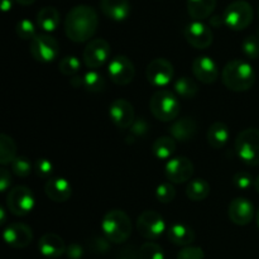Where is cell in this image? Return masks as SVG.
Masks as SVG:
<instances>
[{
    "instance_id": "277c9868",
    "label": "cell",
    "mask_w": 259,
    "mask_h": 259,
    "mask_svg": "<svg viewBox=\"0 0 259 259\" xmlns=\"http://www.w3.org/2000/svg\"><path fill=\"white\" fill-rule=\"evenodd\" d=\"M149 109L156 119L161 121H172L179 116L180 101L172 91L158 90L152 95Z\"/></svg>"
},
{
    "instance_id": "681fc988",
    "label": "cell",
    "mask_w": 259,
    "mask_h": 259,
    "mask_svg": "<svg viewBox=\"0 0 259 259\" xmlns=\"http://www.w3.org/2000/svg\"><path fill=\"white\" fill-rule=\"evenodd\" d=\"M0 215H2V219H0V224L3 225L5 223V210L3 209V207L0 209Z\"/></svg>"
},
{
    "instance_id": "2e32d148",
    "label": "cell",
    "mask_w": 259,
    "mask_h": 259,
    "mask_svg": "<svg viewBox=\"0 0 259 259\" xmlns=\"http://www.w3.org/2000/svg\"><path fill=\"white\" fill-rule=\"evenodd\" d=\"M228 215H229V219L233 224L244 227V225L252 223L255 215V210L249 200L244 199V197H237L230 202Z\"/></svg>"
},
{
    "instance_id": "83f0119b",
    "label": "cell",
    "mask_w": 259,
    "mask_h": 259,
    "mask_svg": "<svg viewBox=\"0 0 259 259\" xmlns=\"http://www.w3.org/2000/svg\"><path fill=\"white\" fill-rule=\"evenodd\" d=\"M17 157V144L14 139L3 133L0 136V163L3 167L12 164Z\"/></svg>"
},
{
    "instance_id": "e575fe53",
    "label": "cell",
    "mask_w": 259,
    "mask_h": 259,
    "mask_svg": "<svg viewBox=\"0 0 259 259\" xmlns=\"http://www.w3.org/2000/svg\"><path fill=\"white\" fill-rule=\"evenodd\" d=\"M15 32L20 39L32 40L35 37V25L32 20L22 19L15 25Z\"/></svg>"
},
{
    "instance_id": "f907efd6",
    "label": "cell",
    "mask_w": 259,
    "mask_h": 259,
    "mask_svg": "<svg viewBox=\"0 0 259 259\" xmlns=\"http://www.w3.org/2000/svg\"><path fill=\"white\" fill-rule=\"evenodd\" d=\"M254 187H255V190H257V192L259 194V176L254 180Z\"/></svg>"
},
{
    "instance_id": "4316f807",
    "label": "cell",
    "mask_w": 259,
    "mask_h": 259,
    "mask_svg": "<svg viewBox=\"0 0 259 259\" xmlns=\"http://www.w3.org/2000/svg\"><path fill=\"white\" fill-rule=\"evenodd\" d=\"M176 152V141L172 137H159L152 144V153L161 161L168 159Z\"/></svg>"
},
{
    "instance_id": "d590c367",
    "label": "cell",
    "mask_w": 259,
    "mask_h": 259,
    "mask_svg": "<svg viewBox=\"0 0 259 259\" xmlns=\"http://www.w3.org/2000/svg\"><path fill=\"white\" fill-rule=\"evenodd\" d=\"M242 51L245 57L249 60H257L259 57V37L257 35H248L242 43Z\"/></svg>"
},
{
    "instance_id": "bcb514c9",
    "label": "cell",
    "mask_w": 259,
    "mask_h": 259,
    "mask_svg": "<svg viewBox=\"0 0 259 259\" xmlns=\"http://www.w3.org/2000/svg\"><path fill=\"white\" fill-rule=\"evenodd\" d=\"M210 24H211L212 27L219 28L220 25L224 24V17H223V15H219V14L212 15V17L210 18Z\"/></svg>"
},
{
    "instance_id": "f1b7e54d",
    "label": "cell",
    "mask_w": 259,
    "mask_h": 259,
    "mask_svg": "<svg viewBox=\"0 0 259 259\" xmlns=\"http://www.w3.org/2000/svg\"><path fill=\"white\" fill-rule=\"evenodd\" d=\"M210 194V185L202 179H195L186 186V196L191 201H202Z\"/></svg>"
},
{
    "instance_id": "60d3db41",
    "label": "cell",
    "mask_w": 259,
    "mask_h": 259,
    "mask_svg": "<svg viewBox=\"0 0 259 259\" xmlns=\"http://www.w3.org/2000/svg\"><path fill=\"white\" fill-rule=\"evenodd\" d=\"M204 250L200 247H184L177 254V259H204Z\"/></svg>"
},
{
    "instance_id": "f546056e",
    "label": "cell",
    "mask_w": 259,
    "mask_h": 259,
    "mask_svg": "<svg viewBox=\"0 0 259 259\" xmlns=\"http://www.w3.org/2000/svg\"><path fill=\"white\" fill-rule=\"evenodd\" d=\"M175 93L184 99H191L196 96L199 93V86L192 78L190 77H180L174 83Z\"/></svg>"
},
{
    "instance_id": "8fae6325",
    "label": "cell",
    "mask_w": 259,
    "mask_h": 259,
    "mask_svg": "<svg viewBox=\"0 0 259 259\" xmlns=\"http://www.w3.org/2000/svg\"><path fill=\"white\" fill-rule=\"evenodd\" d=\"M108 72L114 83L119 86H125L133 81L136 67L126 56H116L109 63Z\"/></svg>"
},
{
    "instance_id": "3957f363",
    "label": "cell",
    "mask_w": 259,
    "mask_h": 259,
    "mask_svg": "<svg viewBox=\"0 0 259 259\" xmlns=\"http://www.w3.org/2000/svg\"><path fill=\"white\" fill-rule=\"evenodd\" d=\"M101 230L109 242L121 244L126 242L132 234L131 218L123 210H110L101 220Z\"/></svg>"
},
{
    "instance_id": "484cf974",
    "label": "cell",
    "mask_w": 259,
    "mask_h": 259,
    "mask_svg": "<svg viewBox=\"0 0 259 259\" xmlns=\"http://www.w3.org/2000/svg\"><path fill=\"white\" fill-rule=\"evenodd\" d=\"M207 142L215 149H220L228 143L230 138L229 128L223 121H215L207 131Z\"/></svg>"
},
{
    "instance_id": "836d02e7",
    "label": "cell",
    "mask_w": 259,
    "mask_h": 259,
    "mask_svg": "<svg viewBox=\"0 0 259 259\" xmlns=\"http://www.w3.org/2000/svg\"><path fill=\"white\" fill-rule=\"evenodd\" d=\"M12 172L18 177H27L32 172V163L30 159L25 156H18L10 164Z\"/></svg>"
},
{
    "instance_id": "e0dca14e",
    "label": "cell",
    "mask_w": 259,
    "mask_h": 259,
    "mask_svg": "<svg viewBox=\"0 0 259 259\" xmlns=\"http://www.w3.org/2000/svg\"><path fill=\"white\" fill-rule=\"evenodd\" d=\"M5 243L15 249H22V248L28 247L33 240V233L29 227L22 223H14L10 224L7 229L4 230Z\"/></svg>"
},
{
    "instance_id": "5bb4252c",
    "label": "cell",
    "mask_w": 259,
    "mask_h": 259,
    "mask_svg": "<svg viewBox=\"0 0 259 259\" xmlns=\"http://www.w3.org/2000/svg\"><path fill=\"white\" fill-rule=\"evenodd\" d=\"M164 175L172 184H184L194 175V164L186 157H175L167 162Z\"/></svg>"
},
{
    "instance_id": "9c48e42d",
    "label": "cell",
    "mask_w": 259,
    "mask_h": 259,
    "mask_svg": "<svg viewBox=\"0 0 259 259\" xmlns=\"http://www.w3.org/2000/svg\"><path fill=\"white\" fill-rule=\"evenodd\" d=\"M137 229L139 234L148 240L158 239L166 230L164 219L153 210H147L139 215L137 220Z\"/></svg>"
},
{
    "instance_id": "f5cc1de1",
    "label": "cell",
    "mask_w": 259,
    "mask_h": 259,
    "mask_svg": "<svg viewBox=\"0 0 259 259\" xmlns=\"http://www.w3.org/2000/svg\"><path fill=\"white\" fill-rule=\"evenodd\" d=\"M258 14H259V10H258Z\"/></svg>"
},
{
    "instance_id": "30bf717a",
    "label": "cell",
    "mask_w": 259,
    "mask_h": 259,
    "mask_svg": "<svg viewBox=\"0 0 259 259\" xmlns=\"http://www.w3.org/2000/svg\"><path fill=\"white\" fill-rule=\"evenodd\" d=\"M111 53L110 45L103 38L93 39L88 43L82 53V60L86 67L95 70L101 67L109 60Z\"/></svg>"
},
{
    "instance_id": "6da1fadb",
    "label": "cell",
    "mask_w": 259,
    "mask_h": 259,
    "mask_svg": "<svg viewBox=\"0 0 259 259\" xmlns=\"http://www.w3.org/2000/svg\"><path fill=\"white\" fill-rule=\"evenodd\" d=\"M99 17L90 5H76L67 13L65 19V33L75 43L86 42L96 33Z\"/></svg>"
},
{
    "instance_id": "ffe728a7",
    "label": "cell",
    "mask_w": 259,
    "mask_h": 259,
    "mask_svg": "<svg viewBox=\"0 0 259 259\" xmlns=\"http://www.w3.org/2000/svg\"><path fill=\"white\" fill-rule=\"evenodd\" d=\"M103 14L114 22H123L131 15L132 5L129 0H100Z\"/></svg>"
},
{
    "instance_id": "9a60e30c",
    "label": "cell",
    "mask_w": 259,
    "mask_h": 259,
    "mask_svg": "<svg viewBox=\"0 0 259 259\" xmlns=\"http://www.w3.org/2000/svg\"><path fill=\"white\" fill-rule=\"evenodd\" d=\"M109 115L119 129H128L136 121L134 108L125 99H116L110 104Z\"/></svg>"
},
{
    "instance_id": "ee69618b",
    "label": "cell",
    "mask_w": 259,
    "mask_h": 259,
    "mask_svg": "<svg viewBox=\"0 0 259 259\" xmlns=\"http://www.w3.org/2000/svg\"><path fill=\"white\" fill-rule=\"evenodd\" d=\"M116 259H139V250L134 247H126L119 250Z\"/></svg>"
},
{
    "instance_id": "7bdbcfd3",
    "label": "cell",
    "mask_w": 259,
    "mask_h": 259,
    "mask_svg": "<svg viewBox=\"0 0 259 259\" xmlns=\"http://www.w3.org/2000/svg\"><path fill=\"white\" fill-rule=\"evenodd\" d=\"M10 185H12V175L7 168L3 167L0 169V191L5 192L9 189Z\"/></svg>"
},
{
    "instance_id": "ba28073f",
    "label": "cell",
    "mask_w": 259,
    "mask_h": 259,
    "mask_svg": "<svg viewBox=\"0 0 259 259\" xmlns=\"http://www.w3.org/2000/svg\"><path fill=\"white\" fill-rule=\"evenodd\" d=\"M30 55L38 62L48 63L57 58L60 53L58 42L50 34H37L30 40Z\"/></svg>"
},
{
    "instance_id": "4fadbf2b",
    "label": "cell",
    "mask_w": 259,
    "mask_h": 259,
    "mask_svg": "<svg viewBox=\"0 0 259 259\" xmlns=\"http://www.w3.org/2000/svg\"><path fill=\"white\" fill-rule=\"evenodd\" d=\"M146 77L149 83L158 88L168 85L174 78V66L166 58H156L147 66Z\"/></svg>"
},
{
    "instance_id": "8992f818",
    "label": "cell",
    "mask_w": 259,
    "mask_h": 259,
    "mask_svg": "<svg viewBox=\"0 0 259 259\" xmlns=\"http://www.w3.org/2000/svg\"><path fill=\"white\" fill-rule=\"evenodd\" d=\"M253 8L245 0H235L225 9L224 24L232 30H243L250 25L253 20Z\"/></svg>"
},
{
    "instance_id": "d6a6232c",
    "label": "cell",
    "mask_w": 259,
    "mask_h": 259,
    "mask_svg": "<svg viewBox=\"0 0 259 259\" xmlns=\"http://www.w3.org/2000/svg\"><path fill=\"white\" fill-rule=\"evenodd\" d=\"M139 259H164L163 249L157 243L147 242L139 248Z\"/></svg>"
},
{
    "instance_id": "d6986e66",
    "label": "cell",
    "mask_w": 259,
    "mask_h": 259,
    "mask_svg": "<svg viewBox=\"0 0 259 259\" xmlns=\"http://www.w3.org/2000/svg\"><path fill=\"white\" fill-rule=\"evenodd\" d=\"M38 249L40 254L47 258H58L63 255L67 250L66 243L60 235L55 233H47L42 235V238L38 242Z\"/></svg>"
},
{
    "instance_id": "f35d334b",
    "label": "cell",
    "mask_w": 259,
    "mask_h": 259,
    "mask_svg": "<svg viewBox=\"0 0 259 259\" xmlns=\"http://www.w3.org/2000/svg\"><path fill=\"white\" fill-rule=\"evenodd\" d=\"M34 171L37 176L43 177V179H51L53 174V164L50 159L39 158L34 163Z\"/></svg>"
},
{
    "instance_id": "d4e9b609",
    "label": "cell",
    "mask_w": 259,
    "mask_h": 259,
    "mask_svg": "<svg viewBox=\"0 0 259 259\" xmlns=\"http://www.w3.org/2000/svg\"><path fill=\"white\" fill-rule=\"evenodd\" d=\"M60 13L53 7H45L38 12L37 24L46 33L55 32L60 25Z\"/></svg>"
},
{
    "instance_id": "8d00e7d4",
    "label": "cell",
    "mask_w": 259,
    "mask_h": 259,
    "mask_svg": "<svg viewBox=\"0 0 259 259\" xmlns=\"http://www.w3.org/2000/svg\"><path fill=\"white\" fill-rule=\"evenodd\" d=\"M156 197L162 204H169L176 197V189L169 182H163L156 189Z\"/></svg>"
},
{
    "instance_id": "74e56055",
    "label": "cell",
    "mask_w": 259,
    "mask_h": 259,
    "mask_svg": "<svg viewBox=\"0 0 259 259\" xmlns=\"http://www.w3.org/2000/svg\"><path fill=\"white\" fill-rule=\"evenodd\" d=\"M233 185H234L238 190L245 191V190H249L250 187L254 185V179H253L252 175L248 174V172L240 171L237 172V174L233 176Z\"/></svg>"
},
{
    "instance_id": "44dd1931",
    "label": "cell",
    "mask_w": 259,
    "mask_h": 259,
    "mask_svg": "<svg viewBox=\"0 0 259 259\" xmlns=\"http://www.w3.org/2000/svg\"><path fill=\"white\" fill-rule=\"evenodd\" d=\"M45 192L55 202H65L72 195V186L66 179L53 177L50 179L45 185Z\"/></svg>"
},
{
    "instance_id": "f6af8a7d",
    "label": "cell",
    "mask_w": 259,
    "mask_h": 259,
    "mask_svg": "<svg viewBox=\"0 0 259 259\" xmlns=\"http://www.w3.org/2000/svg\"><path fill=\"white\" fill-rule=\"evenodd\" d=\"M66 254H67V257L70 259H80V258H82V255H83V249L80 244H76V243H73V244L68 245L67 247Z\"/></svg>"
},
{
    "instance_id": "7c38bea8",
    "label": "cell",
    "mask_w": 259,
    "mask_h": 259,
    "mask_svg": "<svg viewBox=\"0 0 259 259\" xmlns=\"http://www.w3.org/2000/svg\"><path fill=\"white\" fill-rule=\"evenodd\" d=\"M184 35L189 45L196 50H206L214 40L211 29L206 24L197 20L189 23L184 28Z\"/></svg>"
},
{
    "instance_id": "7a4b0ae2",
    "label": "cell",
    "mask_w": 259,
    "mask_h": 259,
    "mask_svg": "<svg viewBox=\"0 0 259 259\" xmlns=\"http://www.w3.org/2000/svg\"><path fill=\"white\" fill-rule=\"evenodd\" d=\"M255 82V72L249 62L233 60L223 70V83L234 93L248 91Z\"/></svg>"
},
{
    "instance_id": "7dc6e473",
    "label": "cell",
    "mask_w": 259,
    "mask_h": 259,
    "mask_svg": "<svg viewBox=\"0 0 259 259\" xmlns=\"http://www.w3.org/2000/svg\"><path fill=\"white\" fill-rule=\"evenodd\" d=\"M0 7L3 12H9L13 7V0H0Z\"/></svg>"
},
{
    "instance_id": "ab89813d",
    "label": "cell",
    "mask_w": 259,
    "mask_h": 259,
    "mask_svg": "<svg viewBox=\"0 0 259 259\" xmlns=\"http://www.w3.org/2000/svg\"><path fill=\"white\" fill-rule=\"evenodd\" d=\"M89 248L96 254H105L110 249V242L106 238L94 237L89 240Z\"/></svg>"
},
{
    "instance_id": "b9f144b4",
    "label": "cell",
    "mask_w": 259,
    "mask_h": 259,
    "mask_svg": "<svg viewBox=\"0 0 259 259\" xmlns=\"http://www.w3.org/2000/svg\"><path fill=\"white\" fill-rule=\"evenodd\" d=\"M148 132V124L144 119H137L131 126V134L134 137H144Z\"/></svg>"
},
{
    "instance_id": "c3c4849f",
    "label": "cell",
    "mask_w": 259,
    "mask_h": 259,
    "mask_svg": "<svg viewBox=\"0 0 259 259\" xmlns=\"http://www.w3.org/2000/svg\"><path fill=\"white\" fill-rule=\"evenodd\" d=\"M15 2H17L18 4L24 5V7H27V5H32L33 3L35 2V0H15Z\"/></svg>"
},
{
    "instance_id": "52a82bcc",
    "label": "cell",
    "mask_w": 259,
    "mask_h": 259,
    "mask_svg": "<svg viewBox=\"0 0 259 259\" xmlns=\"http://www.w3.org/2000/svg\"><path fill=\"white\" fill-rule=\"evenodd\" d=\"M34 195L27 186H17L7 195V207L15 217H25L34 207Z\"/></svg>"
},
{
    "instance_id": "cb8c5ba5",
    "label": "cell",
    "mask_w": 259,
    "mask_h": 259,
    "mask_svg": "<svg viewBox=\"0 0 259 259\" xmlns=\"http://www.w3.org/2000/svg\"><path fill=\"white\" fill-rule=\"evenodd\" d=\"M217 8V0H187V12L192 19L201 22L206 19Z\"/></svg>"
},
{
    "instance_id": "4dcf8cb0",
    "label": "cell",
    "mask_w": 259,
    "mask_h": 259,
    "mask_svg": "<svg viewBox=\"0 0 259 259\" xmlns=\"http://www.w3.org/2000/svg\"><path fill=\"white\" fill-rule=\"evenodd\" d=\"M105 86V78L96 71H89L82 76V89L89 93H101Z\"/></svg>"
},
{
    "instance_id": "7402d4cb",
    "label": "cell",
    "mask_w": 259,
    "mask_h": 259,
    "mask_svg": "<svg viewBox=\"0 0 259 259\" xmlns=\"http://www.w3.org/2000/svg\"><path fill=\"white\" fill-rule=\"evenodd\" d=\"M169 133H171L172 138L181 143H186V142L191 141L197 133V124L192 118L185 116V118L177 119L172 123L171 128H169Z\"/></svg>"
},
{
    "instance_id": "603a6c76",
    "label": "cell",
    "mask_w": 259,
    "mask_h": 259,
    "mask_svg": "<svg viewBox=\"0 0 259 259\" xmlns=\"http://www.w3.org/2000/svg\"><path fill=\"white\" fill-rule=\"evenodd\" d=\"M167 237L174 244L180 245V247H189L195 242V232L186 224L176 223L171 225L167 232Z\"/></svg>"
},
{
    "instance_id": "816d5d0a",
    "label": "cell",
    "mask_w": 259,
    "mask_h": 259,
    "mask_svg": "<svg viewBox=\"0 0 259 259\" xmlns=\"http://www.w3.org/2000/svg\"><path fill=\"white\" fill-rule=\"evenodd\" d=\"M255 218H257V224H258V228H259V209L257 211V215H255Z\"/></svg>"
},
{
    "instance_id": "ac0fdd59",
    "label": "cell",
    "mask_w": 259,
    "mask_h": 259,
    "mask_svg": "<svg viewBox=\"0 0 259 259\" xmlns=\"http://www.w3.org/2000/svg\"><path fill=\"white\" fill-rule=\"evenodd\" d=\"M192 73L202 83H214L219 77V68L215 61L207 56L196 57L192 62Z\"/></svg>"
},
{
    "instance_id": "5b68a950",
    "label": "cell",
    "mask_w": 259,
    "mask_h": 259,
    "mask_svg": "<svg viewBox=\"0 0 259 259\" xmlns=\"http://www.w3.org/2000/svg\"><path fill=\"white\" fill-rule=\"evenodd\" d=\"M235 153L248 166H259V129L248 128L235 139Z\"/></svg>"
},
{
    "instance_id": "1f68e13d",
    "label": "cell",
    "mask_w": 259,
    "mask_h": 259,
    "mask_svg": "<svg viewBox=\"0 0 259 259\" xmlns=\"http://www.w3.org/2000/svg\"><path fill=\"white\" fill-rule=\"evenodd\" d=\"M81 62L75 56H66L58 63V70L65 76H75L80 71Z\"/></svg>"
}]
</instances>
